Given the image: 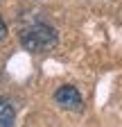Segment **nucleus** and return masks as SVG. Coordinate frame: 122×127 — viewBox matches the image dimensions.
Wrapping results in <instances>:
<instances>
[{"label":"nucleus","instance_id":"1","mask_svg":"<svg viewBox=\"0 0 122 127\" xmlns=\"http://www.w3.org/2000/svg\"><path fill=\"white\" fill-rule=\"evenodd\" d=\"M59 34L57 30L45 25V23H36V25H29L20 32V43L23 48H27L29 52H48L57 45Z\"/></svg>","mask_w":122,"mask_h":127},{"label":"nucleus","instance_id":"2","mask_svg":"<svg viewBox=\"0 0 122 127\" xmlns=\"http://www.w3.org/2000/svg\"><path fill=\"white\" fill-rule=\"evenodd\" d=\"M54 100H57V104H59V107H63V109H68V111H79V109H81V104H84L81 93L75 89V86H70V84L57 89Z\"/></svg>","mask_w":122,"mask_h":127},{"label":"nucleus","instance_id":"3","mask_svg":"<svg viewBox=\"0 0 122 127\" xmlns=\"http://www.w3.org/2000/svg\"><path fill=\"white\" fill-rule=\"evenodd\" d=\"M16 111H14L9 100H0V125H14Z\"/></svg>","mask_w":122,"mask_h":127},{"label":"nucleus","instance_id":"4","mask_svg":"<svg viewBox=\"0 0 122 127\" xmlns=\"http://www.w3.org/2000/svg\"><path fill=\"white\" fill-rule=\"evenodd\" d=\"M5 36H7V25L2 23V18H0V41H2Z\"/></svg>","mask_w":122,"mask_h":127}]
</instances>
